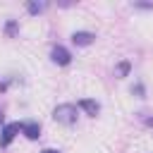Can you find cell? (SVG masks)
Returning a JSON list of instances; mask_svg holds the SVG:
<instances>
[{"mask_svg":"<svg viewBox=\"0 0 153 153\" xmlns=\"http://www.w3.org/2000/svg\"><path fill=\"white\" fill-rule=\"evenodd\" d=\"M76 115H79V110H76V105H72V103H62V105H57V108L53 110V120L60 122V124H67V127L76 122Z\"/></svg>","mask_w":153,"mask_h":153,"instance_id":"1","label":"cell"},{"mask_svg":"<svg viewBox=\"0 0 153 153\" xmlns=\"http://www.w3.org/2000/svg\"><path fill=\"white\" fill-rule=\"evenodd\" d=\"M19 131H22V124H19V122H10V124H5V127H2V136H0V146H10L12 139H14Z\"/></svg>","mask_w":153,"mask_h":153,"instance_id":"2","label":"cell"},{"mask_svg":"<svg viewBox=\"0 0 153 153\" xmlns=\"http://www.w3.org/2000/svg\"><path fill=\"white\" fill-rule=\"evenodd\" d=\"M50 57H53L55 65H69V62H72V55H69V50H67L65 45H53Z\"/></svg>","mask_w":153,"mask_h":153,"instance_id":"3","label":"cell"},{"mask_svg":"<svg viewBox=\"0 0 153 153\" xmlns=\"http://www.w3.org/2000/svg\"><path fill=\"white\" fill-rule=\"evenodd\" d=\"M22 131H24V136L31 139V141H36V139L41 136V127H38V122H24V124H22Z\"/></svg>","mask_w":153,"mask_h":153,"instance_id":"4","label":"cell"},{"mask_svg":"<svg viewBox=\"0 0 153 153\" xmlns=\"http://www.w3.org/2000/svg\"><path fill=\"white\" fill-rule=\"evenodd\" d=\"M93 38H96V36H93L91 31H74V33H72V41H74L76 45H91Z\"/></svg>","mask_w":153,"mask_h":153,"instance_id":"5","label":"cell"},{"mask_svg":"<svg viewBox=\"0 0 153 153\" xmlns=\"http://www.w3.org/2000/svg\"><path fill=\"white\" fill-rule=\"evenodd\" d=\"M79 108H81L86 115H91V117H96L98 110H100V105H98L96 100H91V98H81V100H79Z\"/></svg>","mask_w":153,"mask_h":153,"instance_id":"6","label":"cell"},{"mask_svg":"<svg viewBox=\"0 0 153 153\" xmlns=\"http://www.w3.org/2000/svg\"><path fill=\"white\" fill-rule=\"evenodd\" d=\"M26 10H29L31 14H38V12L45 10V2H26Z\"/></svg>","mask_w":153,"mask_h":153,"instance_id":"7","label":"cell"},{"mask_svg":"<svg viewBox=\"0 0 153 153\" xmlns=\"http://www.w3.org/2000/svg\"><path fill=\"white\" fill-rule=\"evenodd\" d=\"M117 74H120V76H127V74H129V62H120Z\"/></svg>","mask_w":153,"mask_h":153,"instance_id":"8","label":"cell"},{"mask_svg":"<svg viewBox=\"0 0 153 153\" xmlns=\"http://www.w3.org/2000/svg\"><path fill=\"white\" fill-rule=\"evenodd\" d=\"M14 29H17V24H14V22H10V24H7V33H14Z\"/></svg>","mask_w":153,"mask_h":153,"instance_id":"9","label":"cell"},{"mask_svg":"<svg viewBox=\"0 0 153 153\" xmlns=\"http://www.w3.org/2000/svg\"><path fill=\"white\" fill-rule=\"evenodd\" d=\"M43 153H60V151H53V148H45Z\"/></svg>","mask_w":153,"mask_h":153,"instance_id":"10","label":"cell"},{"mask_svg":"<svg viewBox=\"0 0 153 153\" xmlns=\"http://www.w3.org/2000/svg\"><path fill=\"white\" fill-rule=\"evenodd\" d=\"M0 124H2V112H0Z\"/></svg>","mask_w":153,"mask_h":153,"instance_id":"11","label":"cell"}]
</instances>
